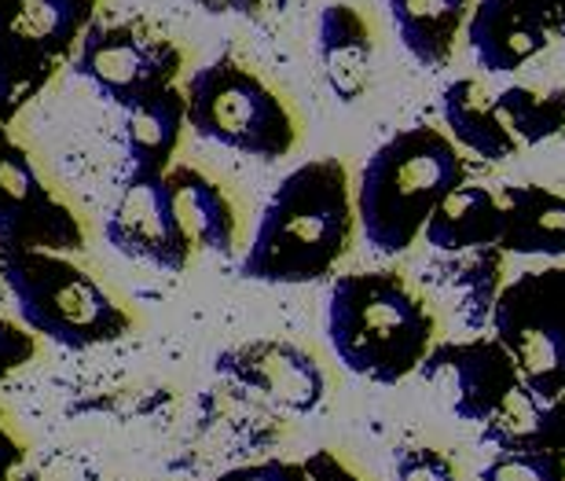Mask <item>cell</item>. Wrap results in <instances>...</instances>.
<instances>
[{
	"instance_id": "obj_30",
	"label": "cell",
	"mask_w": 565,
	"mask_h": 481,
	"mask_svg": "<svg viewBox=\"0 0 565 481\" xmlns=\"http://www.w3.org/2000/svg\"><path fill=\"white\" fill-rule=\"evenodd\" d=\"M206 15H235V19H262L273 0H191Z\"/></svg>"
},
{
	"instance_id": "obj_10",
	"label": "cell",
	"mask_w": 565,
	"mask_h": 481,
	"mask_svg": "<svg viewBox=\"0 0 565 481\" xmlns=\"http://www.w3.org/2000/svg\"><path fill=\"white\" fill-rule=\"evenodd\" d=\"M104 239L121 257L158 272H184L195 246L184 236L166 192V173H132L104 221Z\"/></svg>"
},
{
	"instance_id": "obj_25",
	"label": "cell",
	"mask_w": 565,
	"mask_h": 481,
	"mask_svg": "<svg viewBox=\"0 0 565 481\" xmlns=\"http://www.w3.org/2000/svg\"><path fill=\"white\" fill-rule=\"evenodd\" d=\"M393 481H462L448 452L434 445H401L393 452Z\"/></svg>"
},
{
	"instance_id": "obj_18",
	"label": "cell",
	"mask_w": 565,
	"mask_h": 481,
	"mask_svg": "<svg viewBox=\"0 0 565 481\" xmlns=\"http://www.w3.org/2000/svg\"><path fill=\"white\" fill-rule=\"evenodd\" d=\"M121 140H126L132 173H166L177 162L180 140L188 132V99L184 85L140 99L121 110Z\"/></svg>"
},
{
	"instance_id": "obj_13",
	"label": "cell",
	"mask_w": 565,
	"mask_h": 481,
	"mask_svg": "<svg viewBox=\"0 0 565 481\" xmlns=\"http://www.w3.org/2000/svg\"><path fill=\"white\" fill-rule=\"evenodd\" d=\"M555 38V0H473L467 44L481 71L518 74Z\"/></svg>"
},
{
	"instance_id": "obj_17",
	"label": "cell",
	"mask_w": 565,
	"mask_h": 481,
	"mask_svg": "<svg viewBox=\"0 0 565 481\" xmlns=\"http://www.w3.org/2000/svg\"><path fill=\"white\" fill-rule=\"evenodd\" d=\"M507 228L503 195L478 181H462L429 214L423 239L440 254H473L500 246Z\"/></svg>"
},
{
	"instance_id": "obj_19",
	"label": "cell",
	"mask_w": 565,
	"mask_h": 481,
	"mask_svg": "<svg viewBox=\"0 0 565 481\" xmlns=\"http://www.w3.org/2000/svg\"><path fill=\"white\" fill-rule=\"evenodd\" d=\"M478 441L495 452H565V397L547 400L518 383L481 423Z\"/></svg>"
},
{
	"instance_id": "obj_11",
	"label": "cell",
	"mask_w": 565,
	"mask_h": 481,
	"mask_svg": "<svg viewBox=\"0 0 565 481\" xmlns=\"http://www.w3.org/2000/svg\"><path fill=\"white\" fill-rule=\"evenodd\" d=\"M419 375L445 394L451 416L462 423H478V427L522 383L514 356L503 350L495 334L437 342L423 361Z\"/></svg>"
},
{
	"instance_id": "obj_29",
	"label": "cell",
	"mask_w": 565,
	"mask_h": 481,
	"mask_svg": "<svg viewBox=\"0 0 565 481\" xmlns=\"http://www.w3.org/2000/svg\"><path fill=\"white\" fill-rule=\"evenodd\" d=\"M22 463H26V441L19 438V430L0 408V481H19Z\"/></svg>"
},
{
	"instance_id": "obj_5",
	"label": "cell",
	"mask_w": 565,
	"mask_h": 481,
	"mask_svg": "<svg viewBox=\"0 0 565 481\" xmlns=\"http://www.w3.org/2000/svg\"><path fill=\"white\" fill-rule=\"evenodd\" d=\"M188 129L254 162H282L301 140V118L290 96L265 71L224 49L184 82Z\"/></svg>"
},
{
	"instance_id": "obj_2",
	"label": "cell",
	"mask_w": 565,
	"mask_h": 481,
	"mask_svg": "<svg viewBox=\"0 0 565 481\" xmlns=\"http://www.w3.org/2000/svg\"><path fill=\"white\" fill-rule=\"evenodd\" d=\"M323 331L345 372L375 386L419 375L437 345V312L397 268H360L334 276Z\"/></svg>"
},
{
	"instance_id": "obj_22",
	"label": "cell",
	"mask_w": 565,
	"mask_h": 481,
	"mask_svg": "<svg viewBox=\"0 0 565 481\" xmlns=\"http://www.w3.org/2000/svg\"><path fill=\"white\" fill-rule=\"evenodd\" d=\"M495 107L522 148H540L558 137V93H536L529 85H507L495 93Z\"/></svg>"
},
{
	"instance_id": "obj_12",
	"label": "cell",
	"mask_w": 565,
	"mask_h": 481,
	"mask_svg": "<svg viewBox=\"0 0 565 481\" xmlns=\"http://www.w3.org/2000/svg\"><path fill=\"white\" fill-rule=\"evenodd\" d=\"M213 372L228 383L262 394L276 408L309 416L327 400V375L320 361L298 342L287 339H254L228 345L217 353Z\"/></svg>"
},
{
	"instance_id": "obj_15",
	"label": "cell",
	"mask_w": 565,
	"mask_h": 481,
	"mask_svg": "<svg viewBox=\"0 0 565 481\" xmlns=\"http://www.w3.org/2000/svg\"><path fill=\"white\" fill-rule=\"evenodd\" d=\"M379 38L371 19L349 0H331L316 19V60L323 82L342 104L364 99L371 74H375Z\"/></svg>"
},
{
	"instance_id": "obj_20",
	"label": "cell",
	"mask_w": 565,
	"mask_h": 481,
	"mask_svg": "<svg viewBox=\"0 0 565 481\" xmlns=\"http://www.w3.org/2000/svg\"><path fill=\"white\" fill-rule=\"evenodd\" d=\"M404 52L423 71H445L467 38L473 0H386Z\"/></svg>"
},
{
	"instance_id": "obj_4",
	"label": "cell",
	"mask_w": 565,
	"mask_h": 481,
	"mask_svg": "<svg viewBox=\"0 0 565 481\" xmlns=\"http://www.w3.org/2000/svg\"><path fill=\"white\" fill-rule=\"evenodd\" d=\"M0 287L38 339L63 350H96L137 331V312L118 290L60 250L0 254Z\"/></svg>"
},
{
	"instance_id": "obj_14",
	"label": "cell",
	"mask_w": 565,
	"mask_h": 481,
	"mask_svg": "<svg viewBox=\"0 0 565 481\" xmlns=\"http://www.w3.org/2000/svg\"><path fill=\"white\" fill-rule=\"evenodd\" d=\"M166 192L173 203V214L184 228L195 250H210L217 257H235L243 239L239 206L232 192L217 177L206 173L202 165L173 162L166 170Z\"/></svg>"
},
{
	"instance_id": "obj_3",
	"label": "cell",
	"mask_w": 565,
	"mask_h": 481,
	"mask_svg": "<svg viewBox=\"0 0 565 481\" xmlns=\"http://www.w3.org/2000/svg\"><path fill=\"white\" fill-rule=\"evenodd\" d=\"M470 181V162L445 129L419 121L367 154L356 177L360 236L382 257L408 254L451 188Z\"/></svg>"
},
{
	"instance_id": "obj_21",
	"label": "cell",
	"mask_w": 565,
	"mask_h": 481,
	"mask_svg": "<svg viewBox=\"0 0 565 481\" xmlns=\"http://www.w3.org/2000/svg\"><path fill=\"white\" fill-rule=\"evenodd\" d=\"M507 228L500 239L503 254L518 257H565V195L544 184L503 188Z\"/></svg>"
},
{
	"instance_id": "obj_23",
	"label": "cell",
	"mask_w": 565,
	"mask_h": 481,
	"mask_svg": "<svg viewBox=\"0 0 565 481\" xmlns=\"http://www.w3.org/2000/svg\"><path fill=\"white\" fill-rule=\"evenodd\" d=\"M467 261H459V268L451 272V284L459 287L462 301H467V317L473 323L489 320L492 306L503 290V250L500 246H489V250H473L462 254Z\"/></svg>"
},
{
	"instance_id": "obj_6",
	"label": "cell",
	"mask_w": 565,
	"mask_h": 481,
	"mask_svg": "<svg viewBox=\"0 0 565 481\" xmlns=\"http://www.w3.org/2000/svg\"><path fill=\"white\" fill-rule=\"evenodd\" d=\"M104 0H0V115L15 121L74 63Z\"/></svg>"
},
{
	"instance_id": "obj_27",
	"label": "cell",
	"mask_w": 565,
	"mask_h": 481,
	"mask_svg": "<svg viewBox=\"0 0 565 481\" xmlns=\"http://www.w3.org/2000/svg\"><path fill=\"white\" fill-rule=\"evenodd\" d=\"M213 481H309V467H305V460H257L232 467Z\"/></svg>"
},
{
	"instance_id": "obj_8",
	"label": "cell",
	"mask_w": 565,
	"mask_h": 481,
	"mask_svg": "<svg viewBox=\"0 0 565 481\" xmlns=\"http://www.w3.org/2000/svg\"><path fill=\"white\" fill-rule=\"evenodd\" d=\"M489 323L533 394L565 397V265L533 268L503 284Z\"/></svg>"
},
{
	"instance_id": "obj_16",
	"label": "cell",
	"mask_w": 565,
	"mask_h": 481,
	"mask_svg": "<svg viewBox=\"0 0 565 481\" xmlns=\"http://www.w3.org/2000/svg\"><path fill=\"white\" fill-rule=\"evenodd\" d=\"M437 110L440 121H445V132L459 143L462 154L500 165L522 151V143L514 140L500 107H495V93L484 82H478V77H456V82H448L440 88Z\"/></svg>"
},
{
	"instance_id": "obj_28",
	"label": "cell",
	"mask_w": 565,
	"mask_h": 481,
	"mask_svg": "<svg viewBox=\"0 0 565 481\" xmlns=\"http://www.w3.org/2000/svg\"><path fill=\"white\" fill-rule=\"evenodd\" d=\"M305 467H309V481H367L345 456H338L331 449L309 452L305 456Z\"/></svg>"
},
{
	"instance_id": "obj_31",
	"label": "cell",
	"mask_w": 565,
	"mask_h": 481,
	"mask_svg": "<svg viewBox=\"0 0 565 481\" xmlns=\"http://www.w3.org/2000/svg\"><path fill=\"white\" fill-rule=\"evenodd\" d=\"M555 93H558V137H555V140L565 143V85L555 88Z\"/></svg>"
},
{
	"instance_id": "obj_32",
	"label": "cell",
	"mask_w": 565,
	"mask_h": 481,
	"mask_svg": "<svg viewBox=\"0 0 565 481\" xmlns=\"http://www.w3.org/2000/svg\"><path fill=\"white\" fill-rule=\"evenodd\" d=\"M555 22H558V38L565 41V0H555Z\"/></svg>"
},
{
	"instance_id": "obj_24",
	"label": "cell",
	"mask_w": 565,
	"mask_h": 481,
	"mask_svg": "<svg viewBox=\"0 0 565 481\" xmlns=\"http://www.w3.org/2000/svg\"><path fill=\"white\" fill-rule=\"evenodd\" d=\"M478 481H565V452H495Z\"/></svg>"
},
{
	"instance_id": "obj_9",
	"label": "cell",
	"mask_w": 565,
	"mask_h": 481,
	"mask_svg": "<svg viewBox=\"0 0 565 481\" xmlns=\"http://www.w3.org/2000/svg\"><path fill=\"white\" fill-rule=\"evenodd\" d=\"M11 250H85L82 217L44 181L19 140L0 148V254Z\"/></svg>"
},
{
	"instance_id": "obj_1",
	"label": "cell",
	"mask_w": 565,
	"mask_h": 481,
	"mask_svg": "<svg viewBox=\"0 0 565 481\" xmlns=\"http://www.w3.org/2000/svg\"><path fill=\"white\" fill-rule=\"evenodd\" d=\"M360 232L356 184L342 159H309L282 177L239 257V276L268 287H309L338 272Z\"/></svg>"
},
{
	"instance_id": "obj_33",
	"label": "cell",
	"mask_w": 565,
	"mask_h": 481,
	"mask_svg": "<svg viewBox=\"0 0 565 481\" xmlns=\"http://www.w3.org/2000/svg\"><path fill=\"white\" fill-rule=\"evenodd\" d=\"M8 140H15V137H11V121H8L4 115H0V148H4Z\"/></svg>"
},
{
	"instance_id": "obj_26",
	"label": "cell",
	"mask_w": 565,
	"mask_h": 481,
	"mask_svg": "<svg viewBox=\"0 0 565 481\" xmlns=\"http://www.w3.org/2000/svg\"><path fill=\"white\" fill-rule=\"evenodd\" d=\"M38 350H41V339L26 323L0 317V386H4L11 375H19L22 367H30L38 361Z\"/></svg>"
},
{
	"instance_id": "obj_7",
	"label": "cell",
	"mask_w": 565,
	"mask_h": 481,
	"mask_svg": "<svg viewBox=\"0 0 565 481\" xmlns=\"http://www.w3.org/2000/svg\"><path fill=\"white\" fill-rule=\"evenodd\" d=\"M188 52L173 33L151 19H104L93 22L77 49L71 71L96 88L107 104L126 110L140 99L180 85Z\"/></svg>"
}]
</instances>
